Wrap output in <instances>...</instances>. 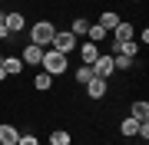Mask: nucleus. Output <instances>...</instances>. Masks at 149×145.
I'll list each match as a JSON object with an SVG mask.
<instances>
[{"mask_svg": "<svg viewBox=\"0 0 149 145\" xmlns=\"http://www.w3.org/2000/svg\"><path fill=\"white\" fill-rule=\"evenodd\" d=\"M113 69H133V56H123V53H113Z\"/></svg>", "mask_w": 149, "mask_h": 145, "instance_id": "dca6fc26", "label": "nucleus"}, {"mask_svg": "<svg viewBox=\"0 0 149 145\" xmlns=\"http://www.w3.org/2000/svg\"><path fill=\"white\" fill-rule=\"evenodd\" d=\"M17 139H20V129H17V125H0V142L3 145H17Z\"/></svg>", "mask_w": 149, "mask_h": 145, "instance_id": "9b49d317", "label": "nucleus"}, {"mask_svg": "<svg viewBox=\"0 0 149 145\" xmlns=\"http://www.w3.org/2000/svg\"><path fill=\"white\" fill-rule=\"evenodd\" d=\"M17 145H40V142H37V135H20Z\"/></svg>", "mask_w": 149, "mask_h": 145, "instance_id": "412c9836", "label": "nucleus"}, {"mask_svg": "<svg viewBox=\"0 0 149 145\" xmlns=\"http://www.w3.org/2000/svg\"><path fill=\"white\" fill-rule=\"evenodd\" d=\"M7 36H10V30H7L3 23H0V40H7Z\"/></svg>", "mask_w": 149, "mask_h": 145, "instance_id": "5701e85b", "label": "nucleus"}, {"mask_svg": "<svg viewBox=\"0 0 149 145\" xmlns=\"http://www.w3.org/2000/svg\"><path fill=\"white\" fill-rule=\"evenodd\" d=\"M96 23H100L103 30H109V33H113V27L119 23V16L113 13V10H103V13H100V20H96Z\"/></svg>", "mask_w": 149, "mask_h": 145, "instance_id": "4468645a", "label": "nucleus"}, {"mask_svg": "<svg viewBox=\"0 0 149 145\" xmlns=\"http://www.w3.org/2000/svg\"><path fill=\"white\" fill-rule=\"evenodd\" d=\"M136 125H139V122H136L133 115H129V119H123V122H119V132H123V135H129V139H133V135H136Z\"/></svg>", "mask_w": 149, "mask_h": 145, "instance_id": "6ab92c4d", "label": "nucleus"}, {"mask_svg": "<svg viewBox=\"0 0 149 145\" xmlns=\"http://www.w3.org/2000/svg\"><path fill=\"white\" fill-rule=\"evenodd\" d=\"M3 20H7V13H3V10H0V23H3Z\"/></svg>", "mask_w": 149, "mask_h": 145, "instance_id": "b1692460", "label": "nucleus"}, {"mask_svg": "<svg viewBox=\"0 0 149 145\" xmlns=\"http://www.w3.org/2000/svg\"><path fill=\"white\" fill-rule=\"evenodd\" d=\"M3 27H7V30H10V33H20L23 27H27V16H23V13H17V10H13V13H7V20H3Z\"/></svg>", "mask_w": 149, "mask_h": 145, "instance_id": "1a4fd4ad", "label": "nucleus"}, {"mask_svg": "<svg viewBox=\"0 0 149 145\" xmlns=\"http://www.w3.org/2000/svg\"><path fill=\"white\" fill-rule=\"evenodd\" d=\"M133 33H136V27L129 20H119L116 27H113V40H116V43H129V40H133Z\"/></svg>", "mask_w": 149, "mask_h": 145, "instance_id": "39448f33", "label": "nucleus"}, {"mask_svg": "<svg viewBox=\"0 0 149 145\" xmlns=\"http://www.w3.org/2000/svg\"><path fill=\"white\" fill-rule=\"evenodd\" d=\"M80 56H83V63H86V66H93L96 59H100V46H96V43H90V40H86V43L80 46Z\"/></svg>", "mask_w": 149, "mask_h": 145, "instance_id": "9d476101", "label": "nucleus"}, {"mask_svg": "<svg viewBox=\"0 0 149 145\" xmlns=\"http://www.w3.org/2000/svg\"><path fill=\"white\" fill-rule=\"evenodd\" d=\"M3 69H7V76H17L23 69V59L20 56H3Z\"/></svg>", "mask_w": 149, "mask_h": 145, "instance_id": "ddd939ff", "label": "nucleus"}, {"mask_svg": "<svg viewBox=\"0 0 149 145\" xmlns=\"http://www.w3.org/2000/svg\"><path fill=\"white\" fill-rule=\"evenodd\" d=\"M86 92H90V99H103V96H106V79L93 76V79L86 82Z\"/></svg>", "mask_w": 149, "mask_h": 145, "instance_id": "6e6552de", "label": "nucleus"}, {"mask_svg": "<svg viewBox=\"0 0 149 145\" xmlns=\"http://www.w3.org/2000/svg\"><path fill=\"white\" fill-rule=\"evenodd\" d=\"M7 79V69H3V56H0V82Z\"/></svg>", "mask_w": 149, "mask_h": 145, "instance_id": "4be33fe9", "label": "nucleus"}, {"mask_svg": "<svg viewBox=\"0 0 149 145\" xmlns=\"http://www.w3.org/2000/svg\"><path fill=\"white\" fill-rule=\"evenodd\" d=\"M50 145H70V132L66 129H53L50 132Z\"/></svg>", "mask_w": 149, "mask_h": 145, "instance_id": "f3484780", "label": "nucleus"}, {"mask_svg": "<svg viewBox=\"0 0 149 145\" xmlns=\"http://www.w3.org/2000/svg\"><path fill=\"white\" fill-rule=\"evenodd\" d=\"M50 46H53L56 49V53H70V49H76V36H73V33H70V30H56L53 33V40H50Z\"/></svg>", "mask_w": 149, "mask_h": 145, "instance_id": "7ed1b4c3", "label": "nucleus"}, {"mask_svg": "<svg viewBox=\"0 0 149 145\" xmlns=\"http://www.w3.org/2000/svg\"><path fill=\"white\" fill-rule=\"evenodd\" d=\"M86 30H90V20H86V16H76V20L70 23V33H73V36H86Z\"/></svg>", "mask_w": 149, "mask_h": 145, "instance_id": "2eb2a0df", "label": "nucleus"}, {"mask_svg": "<svg viewBox=\"0 0 149 145\" xmlns=\"http://www.w3.org/2000/svg\"><path fill=\"white\" fill-rule=\"evenodd\" d=\"M90 79H93V66H86V63H83L80 69H76V82H83V86H86Z\"/></svg>", "mask_w": 149, "mask_h": 145, "instance_id": "aec40b11", "label": "nucleus"}, {"mask_svg": "<svg viewBox=\"0 0 149 145\" xmlns=\"http://www.w3.org/2000/svg\"><path fill=\"white\" fill-rule=\"evenodd\" d=\"M53 33H56V27H53L50 20H37V23L30 27V40H33L37 46H50V40H53Z\"/></svg>", "mask_w": 149, "mask_h": 145, "instance_id": "f03ea898", "label": "nucleus"}, {"mask_svg": "<svg viewBox=\"0 0 149 145\" xmlns=\"http://www.w3.org/2000/svg\"><path fill=\"white\" fill-rule=\"evenodd\" d=\"M129 115H133L136 122H149V102L146 99H136L133 106H129Z\"/></svg>", "mask_w": 149, "mask_h": 145, "instance_id": "0eeeda50", "label": "nucleus"}, {"mask_svg": "<svg viewBox=\"0 0 149 145\" xmlns=\"http://www.w3.org/2000/svg\"><path fill=\"white\" fill-rule=\"evenodd\" d=\"M133 3H139V0H133Z\"/></svg>", "mask_w": 149, "mask_h": 145, "instance_id": "393cba45", "label": "nucleus"}, {"mask_svg": "<svg viewBox=\"0 0 149 145\" xmlns=\"http://www.w3.org/2000/svg\"><path fill=\"white\" fill-rule=\"evenodd\" d=\"M0 145H3V142H0Z\"/></svg>", "mask_w": 149, "mask_h": 145, "instance_id": "a878e982", "label": "nucleus"}, {"mask_svg": "<svg viewBox=\"0 0 149 145\" xmlns=\"http://www.w3.org/2000/svg\"><path fill=\"white\" fill-rule=\"evenodd\" d=\"M23 63H30V66H40V59H43V46L37 43H30V46H23V53H20Z\"/></svg>", "mask_w": 149, "mask_h": 145, "instance_id": "423d86ee", "label": "nucleus"}, {"mask_svg": "<svg viewBox=\"0 0 149 145\" xmlns=\"http://www.w3.org/2000/svg\"><path fill=\"white\" fill-rule=\"evenodd\" d=\"M113 73H116V69H113V53H109V56H103V53H100V59L93 63V76H100V79H109Z\"/></svg>", "mask_w": 149, "mask_h": 145, "instance_id": "20e7f679", "label": "nucleus"}, {"mask_svg": "<svg viewBox=\"0 0 149 145\" xmlns=\"http://www.w3.org/2000/svg\"><path fill=\"white\" fill-rule=\"evenodd\" d=\"M40 66H43V73L60 76V73H66V56H63V53H56V49H43Z\"/></svg>", "mask_w": 149, "mask_h": 145, "instance_id": "f257e3e1", "label": "nucleus"}, {"mask_svg": "<svg viewBox=\"0 0 149 145\" xmlns=\"http://www.w3.org/2000/svg\"><path fill=\"white\" fill-rule=\"evenodd\" d=\"M33 86H37L40 92H47L50 86H53V76H50V73H37V79H33Z\"/></svg>", "mask_w": 149, "mask_h": 145, "instance_id": "a211bd4d", "label": "nucleus"}, {"mask_svg": "<svg viewBox=\"0 0 149 145\" xmlns=\"http://www.w3.org/2000/svg\"><path fill=\"white\" fill-rule=\"evenodd\" d=\"M106 33H109V30H103L100 23H90V30H86V40H90V43H96V46H100L103 40H106Z\"/></svg>", "mask_w": 149, "mask_h": 145, "instance_id": "f8f14e48", "label": "nucleus"}]
</instances>
